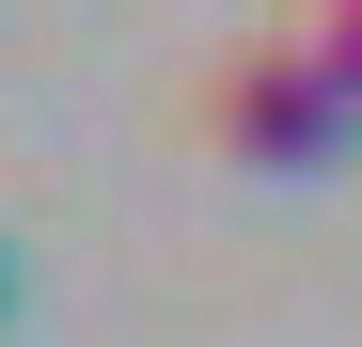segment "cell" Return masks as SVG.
<instances>
[{"instance_id":"7a4b0ae2","label":"cell","mask_w":362,"mask_h":347,"mask_svg":"<svg viewBox=\"0 0 362 347\" xmlns=\"http://www.w3.org/2000/svg\"><path fill=\"white\" fill-rule=\"evenodd\" d=\"M299 47H315V64L346 79V110H362V0H315V16H299Z\"/></svg>"},{"instance_id":"6da1fadb","label":"cell","mask_w":362,"mask_h":347,"mask_svg":"<svg viewBox=\"0 0 362 347\" xmlns=\"http://www.w3.org/2000/svg\"><path fill=\"white\" fill-rule=\"evenodd\" d=\"M346 127H362V110H346V79H331L299 32H284V47H236V64L205 79V142H221L236 174H315Z\"/></svg>"}]
</instances>
